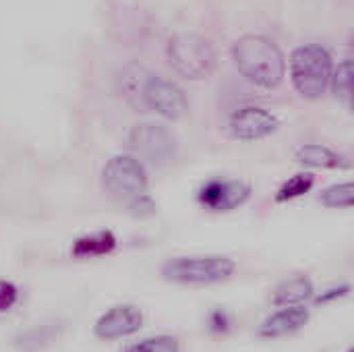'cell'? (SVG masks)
I'll return each instance as SVG.
<instances>
[{
  "mask_svg": "<svg viewBox=\"0 0 354 352\" xmlns=\"http://www.w3.org/2000/svg\"><path fill=\"white\" fill-rule=\"evenodd\" d=\"M232 62L239 73L261 89H274L286 75V58L278 44L261 33H247L232 46Z\"/></svg>",
  "mask_w": 354,
  "mask_h": 352,
  "instance_id": "obj_1",
  "label": "cell"
},
{
  "mask_svg": "<svg viewBox=\"0 0 354 352\" xmlns=\"http://www.w3.org/2000/svg\"><path fill=\"white\" fill-rule=\"evenodd\" d=\"M332 58L326 48L317 44H305L290 54V79L295 89L305 100H319L330 87Z\"/></svg>",
  "mask_w": 354,
  "mask_h": 352,
  "instance_id": "obj_2",
  "label": "cell"
},
{
  "mask_svg": "<svg viewBox=\"0 0 354 352\" xmlns=\"http://www.w3.org/2000/svg\"><path fill=\"white\" fill-rule=\"evenodd\" d=\"M166 58L172 71L189 81L209 77L216 66V50L209 39L191 31H180L168 39Z\"/></svg>",
  "mask_w": 354,
  "mask_h": 352,
  "instance_id": "obj_3",
  "label": "cell"
},
{
  "mask_svg": "<svg viewBox=\"0 0 354 352\" xmlns=\"http://www.w3.org/2000/svg\"><path fill=\"white\" fill-rule=\"evenodd\" d=\"M236 270V263L224 255H191L172 257L162 263L160 272L164 280L176 284H218L228 280Z\"/></svg>",
  "mask_w": 354,
  "mask_h": 352,
  "instance_id": "obj_4",
  "label": "cell"
},
{
  "mask_svg": "<svg viewBox=\"0 0 354 352\" xmlns=\"http://www.w3.org/2000/svg\"><path fill=\"white\" fill-rule=\"evenodd\" d=\"M149 178L141 160L133 154H118L110 158L102 170V187L120 199H131L147 191Z\"/></svg>",
  "mask_w": 354,
  "mask_h": 352,
  "instance_id": "obj_5",
  "label": "cell"
},
{
  "mask_svg": "<svg viewBox=\"0 0 354 352\" xmlns=\"http://www.w3.org/2000/svg\"><path fill=\"white\" fill-rule=\"evenodd\" d=\"M129 147L141 162L166 164L176 154V137L160 122H139L129 133Z\"/></svg>",
  "mask_w": 354,
  "mask_h": 352,
  "instance_id": "obj_6",
  "label": "cell"
},
{
  "mask_svg": "<svg viewBox=\"0 0 354 352\" xmlns=\"http://www.w3.org/2000/svg\"><path fill=\"white\" fill-rule=\"evenodd\" d=\"M139 98L151 112L166 120H180L189 110L183 89L160 75H145L139 81Z\"/></svg>",
  "mask_w": 354,
  "mask_h": 352,
  "instance_id": "obj_7",
  "label": "cell"
},
{
  "mask_svg": "<svg viewBox=\"0 0 354 352\" xmlns=\"http://www.w3.org/2000/svg\"><path fill=\"white\" fill-rule=\"evenodd\" d=\"M251 197V187L234 178H212L197 191V201L207 212H232L245 205Z\"/></svg>",
  "mask_w": 354,
  "mask_h": 352,
  "instance_id": "obj_8",
  "label": "cell"
},
{
  "mask_svg": "<svg viewBox=\"0 0 354 352\" xmlns=\"http://www.w3.org/2000/svg\"><path fill=\"white\" fill-rule=\"evenodd\" d=\"M280 120L274 112L261 106H243L232 112L228 131L239 141H259L276 133Z\"/></svg>",
  "mask_w": 354,
  "mask_h": 352,
  "instance_id": "obj_9",
  "label": "cell"
},
{
  "mask_svg": "<svg viewBox=\"0 0 354 352\" xmlns=\"http://www.w3.org/2000/svg\"><path fill=\"white\" fill-rule=\"evenodd\" d=\"M141 326H143V313L135 305H116L95 322L93 334L100 340H118L139 332Z\"/></svg>",
  "mask_w": 354,
  "mask_h": 352,
  "instance_id": "obj_10",
  "label": "cell"
},
{
  "mask_svg": "<svg viewBox=\"0 0 354 352\" xmlns=\"http://www.w3.org/2000/svg\"><path fill=\"white\" fill-rule=\"evenodd\" d=\"M307 322H309V309L307 307H303V305L282 307L280 311L266 317V322L259 326V336L268 338V340L282 338V336L299 332L303 326H307Z\"/></svg>",
  "mask_w": 354,
  "mask_h": 352,
  "instance_id": "obj_11",
  "label": "cell"
},
{
  "mask_svg": "<svg viewBox=\"0 0 354 352\" xmlns=\"http://www.w3.org/2000/svg\"><path fill=\"white\" fill-rule=\"evenodd\" d=\"M297 160L309 168H326V170H346L351 168V160L326 145L307 143L297 149Z\"/></svg>",
  "mask_w": 354,
  "mask_h": 352,
  "instance_id": "obj_12",
  "label": "cell"
},
{
  "mask_svg": "<svg viewBox=\"0 0 354 352\" xmlns=\"http://www.w3.org/2000/svg\"><path fill=\"white\" fill-rule=\"evenodd\" d=\"M313 297H315L313 282L307 276H295V278H288L276 286L272 303L276 307H295V305L307 303Z\"/></svg>",
  "mask_w": 354,
  "mask_h": 352,
  "instance_id": "obj_13",
  "label": "cell"
},
{
  "mask_svg": "<svg viewBox=\"0 0 354 352\" xmlns=\"http://www.w3.org/2000/svg\"><path fill=\"white\" fill-rule=\"evenodd\" d=\"M116 245H118V241H116L114 232L102 230V232H93V234H85V237L77 239L71 247V255L75 259L104 257V255H110L116 249Z\"/></svg>",
  "mask_w": 354,
  "mask_h": 352,
  "instance_id": "obj_14",
  "label": "cell"
},
{
  "mask_svg": "<svg viewBox=\"0 0 354 352\" xmlns=\"http://www.w3.org/2000/svg\"><path fill=\"white\" fill-rule=\"evenodd\" d=\"M64 326L58 322H48V324H37L25 332H21L15 338V346L25 352H35L44 346H48L50 342H54L60 334H62Z\"/></svg>",
  "mask_w": 354,
  "mask_h": 352,
  "instance_id": "obj_15",
  "label": "cell"
},
{
  "mask_svg": "<svg viewBox=\"0 0 354 352\" xmlns=\"http://www.w3.org/2000/svg\"><path fill=\"white\" fill-rule=\"evenodd\" d=\"M315 185V176L311 172H299L295 176H290L276 193V201L278 203H286V201H295L303 195H307Z\"/></svg>",
  "mask_w": 354,
  "mask_h": 352,
  "instance_id": "obj_16",
  "label": "cell"
},
{
  "mask_svg": "<svg viewBox=\"0 0 354 352\" xmlns=\"http://www.w3.org/2000/svg\"><path fill=\"white\" fill-rule=\"evenodd\" d=\"M319 201L326 207H338V210H348L354 203V185L348 183H340V185H332L328 187L322 195Z\"/></svg>",
  "mask_w": 354,
  "mask_h": 352,
  "instance_id": "obj_17",
  "label": "cell"
},
{
  "mask_svg": "<svg viewBox=\"0 0 354 352\" xmlns=\"http://www.w3.org/2000/svg\"><path fill=\"white\" fill-rule=\"evenodd\" d=\"M351 83H353V62L348 58H344L336 71H332V79H330V87L336 100L340 102H348L351 100Z\"/></svg>",
  "mask_w": 354,
  "mask_h": 352,
  "instance_id": "obj_18",
  "label": "cell"
},
{
  "mask_svg": "<svg viewBox=\"0 0 354 352\" xmlns=\"http://www.w3.org/2000/svg\"><path fill=\"white\" fill-rule=\"evenodd\" d=\"M124 352H180V344L174 336L162 334V336L143 338V340L131 344Z\"/></svg>",
  "mask_w": 354,
  "mask_h": 352,
  "instance_id": "obj_19",
  "label": "cell"
},
{
  "mask_svg": "<svg viewBox=\"0 0 354 352\" xmlns=\"http://www.w3.org/2000/svg\"><path fill=\"white\" fill-rule=\"evenodd\" d=\"M127 212L133 218H151L158 212V205H156V201L147 193H141V195H135V197L129 199Z\"/></svg>",
  "mask_w": 354,
  "mask_h": 352,
  "instance_id": "obj_20",
  "label": "cell"
},
{
  "mask_svg": "<svg viewBox=\"0 0 354 352\" xmlns=\"http://www.w3.org/2000/svg\"><path fill=\"white\" fill-rule=\"evenodd\" d=\"M17 303H19V288L8 280H0V313L10 311Z\"/></svg>",
  "mask_w": 354,
  "mask_h": 352,
  "instance_id": "obj_21",
  "label": "cell"
},
{
  "mask_svg": "<svg viewBox=\"0 0 354 352\" xmlns=\"http://www.w3.org/2000/svg\"><path fill=\"white\" fill-rule=\"evenodd\" d=\"M207 326L216 334H226L232 328V317L224 309H214L207 317Z\"/></svg>",
  "mask_w": 354,
  "mask_h": 352,
  "instance_id": "obj_22",
  "label": "cell"
},
{
  "mask_svg": "<svg viewBox=\"0 0 354 352\" xmlns=\"http://www.w3.org/2000/svg\"><path fill=\"white\" fill-rule=\"evenodd\" d=\"M348 293H351V286H348V284H340V286L328 288V290H324L322 295L313 297V301H315V305H328V303H334V301H338V299H344Z\"/></svg>",
  "mask_w": 354,
  "mask_h": 352,
  "instance_id": "obj_23",
  "label": "cell"
},
{
  "mask_svg": "<svg viewBox=\"0 0 354 352\" xmlns=\"http://www.w3.org/2000/svg\"><path fill=\"white\" fill-rule=\"evenodd\" d=\"M348 352H353V349H351V351H348Z\"/></svg>",
  "mask_w": 354,
  "mask_h": 352,
  "instance_id": "obj_24",
  "label": "cell"
}]
</instances>
